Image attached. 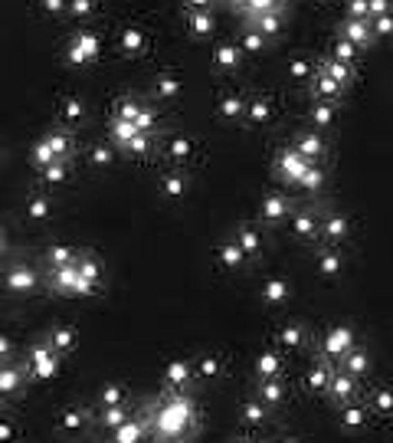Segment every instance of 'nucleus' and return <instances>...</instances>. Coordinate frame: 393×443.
Listing matches in <instances>:
<instances>
[{
  "label": "nucleus",
  "instance_id": "obj_5",
  "mask_svg": "<svg viewBox=\"0 0 393 443\" xmlns=\"http://www.w3.org/2000/svg\"><path fill=\"white\" fill-rule=\"evenodd\" d=\"M308 168H311V161H305L295 148H285V152L279 154V161H275L279 177H282V181H292V184H302V177H305Z\"/></svg>",
  "mask_w": 393,
  "mask_h": 443
},
{
  "label": "nucleus",
  "instance_id": "obj_39",
  "mask_svg": "<svg viewBox=\"0 0 393 443\" xmlns=\"http://www.w3.org/2000/svg\"><path fill=\"white\" fill-rule=\"evenodd\" d=\"M357 53H360V50H357L354 43H347V39L338 37V43H334V56H331V60H338V63H347V66H354Z\"/></svg>",
  "mask_w": 393,
  "mask_h": 443
},
{
  "label": "nucleus",
  "instance_id": "obj_19",
  "mask_svg": "<svg viewBox=\"0 0 393 443\" xmlns=\"http://www.w3.org/2000/svg\"><path fill=\"white\" fill-rule=\"evenodd\" d=\"M187 381H190V361H171L167 371H164V384L171 391H184Z\"/></svg>",
  "mask_w": 393,
  "mask_h": 443
},
{
  "label": "nucleus",
  "instance_id": "obj_12",
  "mask_svg": "<svg viewBox=\"0 0 393 443\" xmlns=\"http://www.w3.org/2000/svg\"><path fill=\"white\" fill-rule=\"evenodd\" d=\"M213 30H217V24H213V13L203 10V7H194V10H190V17H187V33H190L194 39H207Z\"/></svg>",
  "mask_w": 393,
  "mask_h": 443
},
{
  "label": "nucleus",
  "instance_id": "obj_56",
  "mask_svg": "<svg viewBox=\"0 0 393 443\" xmlns=\"http://www.w3.org/2000/svg\"><path fill=\"white\" fill-rule=\"evenodd\" d=\"M167 148H171V154H174V158H184V154L190 152V145H187L184 138H171V145H167Z\"/></svg>",
  "mask_w": 393,
  "mask_h": 443
},
{
  "label": "nucleus",
  "instance_id": "obj_43",
  "mask_svg": "<svg viewBox=\"0 0 393 443\" xmlns=\"http://www.w3.org/2000/svg\"><path fill=\"white\" fill-rule=\"evenodd\" d=\"M279 338H282V345H289V348H302V345H305V329H302V325H285V329L279 332Z\"/></svg>",
  "mask_w": 393,
  "mask_h": 443
},
{
  "label": "nucleus",
  "instance_id": "obj_46",
  "mask_svg": "<svg viewBox=\"0 0 393 443\" xmlns=\"http://www.w3.org/2000/svg\"><path fill=\"white\" fill-rule=\"evenodd\" d=\"M122 152L135 154V158H141V154L151 152V135H135V138L128 141V145H122Z\"/></svg>",
  "mask_w": 393,
  "mask_h": 443
},
{
  "label": "nucleus",
  "instance_id": "obj_35",
  "mask_svg": "<svg viewBox=\"0 0 393 443\" xmlns=\"http://www.w3.org/2000/svg\"><path fill=\"white\" fill-rule=\"evenodd\" d=\"M109 135H111V141L122 148V145H128V141L135 138V135H141L138 128H131L128 122H118V118H111V128H109Z\"/></svg>",
  "mask_w": 393,
  "mask_h": 443
},
{
  "label": "nucleus",
  "instance_id": "obj_41",
  "mask_svg": "<svg viewBox=\"0 0 393 443\" xmlns=\"http://www.w3.org/2000/svg\"><path fill=\"white\" fill-rule=\"evenodd\" d=\"M79 276H82L89 286L95 289V286H98V260H95V256H82V260H79Z\"/></svg>",
  "mask_w": 393,
  "mask_h": 443
},
{
  "label": "nucleus",
  "instance_id": "obj_11",
  "mask_svg": "<svg viewBox=\"0 0 393 443\" xmlns=\"http://www.w3.org/2000/svg\"><path fill=\"white\" fill-rule=\"evenodd\" d=\"M311 92H315V102H331V105H338L344 89L338 86L331 76H325V73L318 69V73L311 76Z\"/></svg>",
  "mask_w": 393,
  "mask_h": 443
},
{
  "label": "nucleus",
  "instance_id": "obj_54",
  "mask_svg": "<svg viewBox=\"0 0 393 443\" xmlns=\"http://www.w3.org/2000/svg\"><path fill=\"white\" fill-rule=\"evenodd\" d=\"M43 174H46V181H66V165H62V161H56V165L43 168Z\"/></svg>",
  "mask_w": 393,
  "mask_h": 443
},
{
  "label": "nucleus",
  "instance_id": "obj_17",
  "mask_svg": "<svg viewBox=\"0 0 393 443\" xmlns=\"http://www.w3.org/2000/svg\"><path fill=\"white\" fill-rule=\"evenodd\" d=\"M147 431V420L145 417H131L125 420L118 431H111V443H141Z\"/></svg>",
  "mask_w": 393,
  "mask_h": 443
},
{
  "label": "nucleus",
  "instance_id": "obj_29",
  "mask_svg": "<svg viewBox=\"0 0 393 443\" xmlns=\"http://www.w3.org/2000/svg\"><path fill=\"white\" fill-rule=\"evenodd\" d=\"M125 420H131V410H128V404H125V407H105V410H102V417H98V424H102L105 431H118Z\"/></svg>",
  "mask_w": 393,
  "mask_h": 443
},
{
  "label": "nucleus",
  "instance_id": "obj_10",
  "mask_svg": "<svg viewBox=\"0 0 393 443\" xmlns=\"http://www.w3.org/2000/svg\"><path fill=\"white\" fill-rule=\"evenodd\" d=\"M292 233L298 237V240H315L321 233V220L315 210H308V207H302V210H295L292 217Z\"/></svg>",
  "mask_w": 393,
  "mask_h": 443
},
{
  "label": "nucleus",
  "instance_id": "obj_15",
  "mask_svg": "<svg viewBox=\"0 0 393 443\" xmlns=\"http://www.w3.org/2000/svg\"><path fill=\"white\" fill-rule=\"evenodd\" d=\"M338 371H344V374H351V378H364V374H370V354L360 352V348H354V352H347L338 361Z\"/></svg>",
  "mask_w": 393,
  "mask_h": 443
},
{
  "label": "nucleus",
  "instance_id": "obj_34",
  "mask_svg": "<svg viewBox=\"0 0 393 443\" xmlns=\"http://www.w3.org/2000/svg\"><path fill=\"white\" fill-rule=\"evenodd\" d=\"M266 43H269V39L262 37V33H256V30H249V26H246L236 46H239L243 53H262V50H266Z\"/></svg>",
  "mask_w": 393,
  "mask_h": 443
},
{
  "label": "nucleus",
  "instance_id": "obj_42",
  "mask_svg": "<svg viewBox=\"0 0 393 443\" xmlns=\"http://www.w3.org/2000/svg\"><path fill=\"white\" fill-rule=\"evenodd\" d=\"M318 269H321V276L334 279L338 273H341V256L338 253H321L318 256Z\"/></svg>",
  "mask_w": 393,
  "mask_h": 443
},
{
  "label": "nucleus",
  "instance_id": "obj_1",
  "mask_svg": "<svg viewBox=\"0 0 393 443\" xmlns=\"http://www.w3.org/2000/svg\"><path fill=\"white\" fill-rule=\"evenodd\" d=\"M196 410L194 404L187 401L184 394H177V397H171L167 404L161 407V417L154 420H147V427L154 424V437H167V440H184L187 437V427H194L196 417H194Z\"/></svg>",
  "mask_w": 393,
  "mask_h": 443
},
{
  "label": "nucleus",
  "instance_id": "obj_22",
  "mask_svg": "<svg viewBox=\"0 0 393 443\" xmlns=\"http://www.w3.org/2000/svg\"><path fill=\"white\" fill-rule=\"evenodd\" d=\"M256 374L262 381L282 378V358H279V354H272V352L259 354V358H256Z\"/></svg>",
  "mask_w": 393,
  "mask_h": 443
},
{
  "label": "nucleus",
  "instance_id": "obj_26",
  "mask_svg": "<svg viewBox=\"0 0 393 443\" xmlns=\"http://www.w3.org/2000/svg\"><path fill=\"white\" fill-rule=\"evenodd\" d=\"M321 233H325L331 243H341L344 237H347V220H344L341 214H328L325 220H321Z\"/></svg>",
  "mask_w": 393,
  "mask_h": 443
},
{
  "label": "nucleus",
  "instance_id": "obj_20",
  "mask_svg": "<svg viewBox=\"0 0 393 443\" xmlns=\"http://www.w3.org/2000/svg\"><path fill=\"white\" fill-rule=\"evenodd\" d=\"M24 368L17 365H0V394H17L24 391Z\"/></svg>",
  "mask_w": 393,
  "mask_h": 443
},
{
  "label": "nucleus",
  "instance_id": "obj_21",
  "mask_svg": "<svg viewBox=\"0 0 393 443\" xmlns=\"http://www.w3.org/2000/svg\"><path fill=\"white\" fill-rule=\"evenodd\" d=\"M256 401H262L266 407H279L285 401V384L282 378H272V381H262L259 384V397Z\"/></svg>",
  "mask_w": 393,
  "mask_h": 443
},
{
  "label": "nucleus",
  "instance_id": "obj_61",
  "mask_svg": "<svg viewBox=\"0 0 393 443\" xmlns=\"http://www.w3.org/2000/svg\"><path fill=\"white\" fill-rule=\"evenodd\" d=\"M0 250H3V230H0Z\"/></svg>",
  "mask_w": 393,
  "mask_h": 443
},
{
  "label": "nucleus",
  "instance_id": "obj_59",
  "mask_svg": "<svg viewBox=\"0 0 393 443\" xmlns=\"http://www.w3.org/2000/svg\"><path fill=\"white\" fill-rule=\"evenodd\" d=\"M92 10V3H73V13H89Z\"/></svg>",
  "mask_w": 393,
  "mask_h": 443
},
{
  "label": "nucleus",
  "instance_id": "obj_38",
  "mask_svg": "<svg viewBox=\"0 0 393 443\" xmlns=\"http://www.w3.org/2000/svg\"><path fill=\"white\" fill-rule=\"evenodd\" d=\"M154 92H158L161 99H174V96L181 92V79L171 76V73H167V76H158V82H154Z\"/></svg>",
  "mask_w": 393,
  "mask_h": 443
},
{
  "label": "nucleus",
  "instance_id": "obj_4",
  "mask_svg": "<svg viewBox=\"0 0 393 443\" xmlns=\"http://www.w3.org/2000/svg\"><path fill=\"white\" fill-rule=\"evenodd\" d=\"M338 33H341V39H347V43H354L357 50H367V46H374V30H370V20H354V17H344L341 24H338Z\"/></svg>",
  "mask_w": 393,
  "mask_h": 443
},
{
  "label": "nucleus",
  "instance_id": "obj_18",
  "mask_svg": "<svg viewBox=\"0 0 393 443\" xmlns=\"http://www.w3.org/2000/svg\"><path fill=\"white\" fill-rule=\"evenodd\" d=\"M3 286L13 292H33L37 289V276H33L26 266H17V269H10V273L3 276Z\"/></svg>",
  "mask_w": 393,
  "mask_h": 443
},
{
  "label": "nucleus",
  "instance_id": "obj_57",
  "mask_svg": "<svg viewBox=\"0 0 393 443\" xmlns=\"http://www.w3.org/2000/svg\"><path fill=\"white\" fill-rule=\"evenodd\" d=\"M7 440H13V427L0 420V443H7Z\"/></svg>",
  "mask_w": 393,
  "mask_h": 443
},
{
  "label": "nucleus",
  "instance_id": "obj_14",
  "mask_svg": "<svg viewBox=\"0 0 393 443\" xmlns=\"http://www.w3.org/2000/svg\"><path fill=\"white\" fill-rule=\"evenodd\" d=\"M246 26H249V30H256V33H262L266 39L279 37V33H282V7H279V10H272V13H262V17L246 20Z\"/></svg>",
  "mask_w": 393,
  "mask_h": 443
},
{
  "label": "nucleus",
  "instance_id": "obj_62",
  "mask_svg": "<svg viewBox=\"0 0 393 443\" xmlns=\"http://www.w3.org/2000/svg\"><path fill=\"white\" fill-rule=\"evenodd\" d=\"M236 443H249V440H236Z\"/></svg>",
  "mask_w": 393,
  "mask_h": 443
},
{
  "label": "nucleus",
  "instance_id": "obj_2",
  "mask_svg": "<svg viewBox=\"0 0 393 443\" xmlns=\"http://www.w3.org/2000/svg\"><path fill=\"white\" fill-rule=\"evenodd\" d=\"M115 118L118 122H128L131 128H138L141 135H151L154 132V112L147 109V105H141L138 99H131V96H125V99H118V105H115Z\"/></svg>",
  "mask_w": 393,
  "mask_h": 443
},
{
  "label": "nucleus",
  "instance_id": "obj_53",
  "mask_svg": "<svg viewBox=\"0 0 393 443\" xmlns=\"http://www.w3.org/2000/svg\"><path fill=\"white\" fill-rule=\"evenodd\" d=\"M115 161V154H111V148H92V165H111Z\"/></svg>",
  "mask_w": 393,
  "mask_h": 443
},
{
  "label": "nucleus",
  "instance_id": "obj_3",
  "mask_svg": "<svg viewBox=\"0 0 393 443\" xmlns=\"http://www.w3.org/2000/svg\"><path fill=\"white\" fill-rule=\"evenodd\" d=\"M357 348V338L351 329H331L325 338H321V354H325V361H341L347 352H354Z\"/></svg>",
  "mask_w": 393,
  "mask_h": 443
},
{
  "label": "nucleus",
  "instance_id": "obj_7",
  "mask_svg": "<svg viewBox=\"0 0 393 443\" xmlns=\"http://www.w3.org/2000/svg\"><path fill=\"white\" fill-rule=\"evenodd\" d=\"M98 46H102V43H98V37L95 33H89V30H79V33H75V39L73 43H69V63H92V60H95L98 56Z\"/></svg>",
  "mask_w": 393,
  "mask_h": 443
},
{
  "label": "nucleus",
  "instance_id": "obj_31",
  "mask_svg": "<svg viewBox=\"0 0 393 443\" xmlns=\"http://www.w3.org/2000/svg\"><path fill=\"white\" fill-rule=\"evenodd\" d=\"M262 296H266V302H269V305H285V302H289V282H282V279H272V282H266V286H262Z\"/></svg>",
  "mask_w": 393,
  "mask_h": 443
},
{
  "label": "nucleus",
  "instance_id": "obj_45",
  "mask_svg": "<svg viewBox=\"0 0 393 443\" xmlns=\"http://www.w3.org/2000/svg\"><path fill=\"white\" fill-rule=\"evenodd\" d=\"M243 420L246 424H262V420H266V404H262V401H246Z\"/></svg>",
  "mask_w": 393,
  "mask_h": 443
},
{
  "label": "nucleus",
  "instance_id": "obj_28",
  "mask_svg": "<svg viewBox=\"0 0 393 443\" xmlns=\"http://www.w3.org/2000/svg\"><path fill=\"white\" fill-rule=\"evenodd\" d=\"M46 345L56 354L73 352V348H75V332L73 329H53V332H49V338H46Z\"/></svg>",
  "mask_w": 393,
  "mask_h": 443
},
{
  "label": "nucleus",
  "instance_id": "obj_58",
  "mask_svg": "<svg viewBox=\"0 0 393 443\" xmlns=\"http://www.w3.org/2000/svg\"><path fill=\"white\" fill-rule=\"evenodd\" d=\"M10 352H13L10 338H3V335H0V354H10Z\"/></svg>",
  "mask_w": 393,
  "mask_h": 443
},
{
  "label": "nucleus",
  "instance_id": "obj_55",
  "mask_svg": "<svg viewBox=\"0 0 393 443\" xmlns=\"http://www.w3.org/2000/svg\"><path fill=\"white\" fill-rule=\"evenodd\" d=\"M30 217H33V220H46V217H49V204L46 201H33V204H30Z\"/></svg>",
  "mask_w": 393,
  "mask_h": 443
},
{
  "label": "nucleus",
  "instance_id": "obj_32",
  "mask_svg": "<svg viewBox=\"0 0 393 443\" xmlns=\"http://www.w3.org/2000/svg\"><path fill=\"white\" fill-rule=\"evenodd\" d=\"M60 115H62V122L66 125H75V122H82V115H86V105H82V99H62L60 105Z\"/></svg>",
  "mask_w": 393,
  "mask_h": 443
},
{
  "label": "nucleus",
  "instance_id": "obj_44",
  "mask_svg": "<svg viewBox=\"0 0 393 443\" xmlns=\"http://www.w3.org/2000/svg\"><path fill=\"white\" fill-rule=\"evenodd\" d=\"M82 424H86V410H66L60 420V427L66 433H75V431H82Z\"/></svg>",
  "mask_w": 393,
  "mask_h": 443
},
{
  "label": "nucleus",
  "instance_id": "obj_51",
  "mask_svg": "<svg viewBox=\"0 0 393 443\" xmlns=\"http://www.w3.org/2000/svg\"><path fill=\"white\" fill-rule=\"evenodd\" d=\"M370 30H374V37H387V33H393V17L390 13H383V17H377V20H370Z\"/></svg>",
  "mask_w": 393,
  "mask_h": 443
},
{
  "label": "nucleus",
  "instance_id": "obj_13",
  "mask_svg": "<svg viewBox=\"0 0 393 443\" xmlns=\"http://www.w3.org/2000/svg\"><path fill=\"white\" fill-rule=\"evenodd\" d=\"M243 63V50L236 46V43H223L213 50V66L220 69V73H236Z\"/></svg>",
  "mask_w": 393,
  "mask_h": 443
},
{
  "label": "nucleus",
  "instance_id": "obj_47",
  "mask_svg": "<svg viewBox=\"0 0 393 443\" xmlns=\"http://www.w3.org/2000/svg\"><path fill=\"white\" fill-rule=\"evenodd\" d=\"M98 401H102V407H125V391L122 388H105V391L98 394Z\"/></svg>",
  "mask_w": 393,
  "mask_h": 443
},
{
  "label": "nucleus",
  "instance_id": "obj_9",
  "mask_svg": "<svg viewBox=\"0 0 393 443\" xmlns=\"http://www.w3.org/2000/svg\"><path fill=\"white\" fill-rule=\"evenodd\" d=\"M295 152L302 154L305 161H318V158H325V141H321V135L315 132V128H305V132H298L295 135V145H292Z\"/></svg>",
  "mask_w": 393,
  "mask_h": 443
},
{
  "label": "nucleus",
  "instance_id": "obj_48",
  "mask_svg": "<svg viewBox=\"0 0 393 443\" xmlns=\"http://www.w3.org/2000/svg\"><path fill=\"white\" fill-rule=\"evenodd\" d=\"M321 184H325V171L311 165V168L305 171V177H302V188H308V190H321Z\"/></svg>",
  "mask_w": 393,
  "mask_h": 443
},
{
  "label": "nucleus",
  "instance_id": "obj_30",
  "mask_svg": "<svg viewBox=\"0 0 393 443\" xmlns=\"http://www.w3.org/2000/svg\"><path fill=\"white\" fill-rule=\"evenodd\" d=\"M367 407H360V404H344L341 407V424L344 427H351V431H357V427H364L367 424Z\"/></svg>",
  "mask_w": 393,
  "mask_h": 443
},
{
  "label": "nucleus",
  "instance_id": "obj_60",
  "mask_svg": "<svg viewBox=\"0 0 393 443\" xmlns=\"http://www.w3.org/2000/svg\"><path fill=\"white\" fill-rule=\"evenodd\" d=\"M282 443H302V440H295V437H289V440H282Z\"/></svg>",
  "mask_w": 393,
  "mask_h": 443
},
{
  "label": "nucleus",
  "instance_id": "obj_33",
  "mask_svg": "<svg viewBox=\"0 0 393 443\" xmlns=\"http://www.w3.org/2000/svg\"><path fill=\"white\" fill-rule=\"evenodd\" d=\"M374 414H393V391L390 388H377V391L370 394V407Z\"/></svg>",
  "mask_w": 393,
  "mask_h": 443
},
{
  "label": "nucleus",
  "instance_id": "obj_49",
  "mask_svg": "<svg viewBox=\"0 0 393 443\" xmlns=\"http://www.w3.org/2000/svg\"><path fill=\"white\" fill-rule=\"evenodd\" d=\"M161 184H164V190H167V197H181V194H184V188H187L181 174H167Z\"/></svg>",
  "mask_w": 393,
  "mask_h": 443
},
{
  "label": "nucleus",
  "instance_id": "obj_37",
  "mask_svg": "<svg viewBox=\"0 0 393 443\" xmlns=\"http://www.w3.org/2000/svg\"><path fill=\"white\" fill-rule=\"evenodd\" d=\"M220 260H223V266H230V269H236V266H243V250L236 246V240H226L220 246Z\"/></svg>",
  "mask_w": 393,
  "mask_h": 443
},
{
  "label": "nucleus",
  "instance_id": "obj_50",
  "mask_svg": "<svg viewBox=\"0 0 393 443\" xmlns=\"http://www.w3.org/2000/svg\"><path fill=\"white\" fill-rule=\"evenodd\" d=\"M289 73H292V76H298V79H311V76H315V66H311V60H292Z\"/></svg>",
  "mask_w": 393,
  "mask_h": 443
},
{
  "label": "nucleus",
  "instance_id": "obj_6",
  "mask_svg": "<svg viewBox=\"0 0 393 443\" xmlns=\"http://www.w3.org/2000/svg\"><path fill=\"white\" fill-rule=\"evenodd\" d=\"M328 394H331V401L338 407L354 404L357 394H360V384H357V378H351V374H344V371H338V368H334V378H331V388H328Z\"/></svg>",
  "mask_w": 393,
  "mask_h": 443
},
{
  "label": "nucleus",
  "instance_id": "obj_24",
  "mask_svg": "<svg viewBox=\"0 0 393 443\" xmlns=\"http://www.w3.org/2000/svg\"><path fill=\"white\" fill-rule=\"evenodd\" d=\"M321 73L325 76H331L338 86H351V79H354V66H347V63H338V60H325V66H321Z\"/></svg>",
  "mask_w": 393,
  "mask_h": 443
},
{
  "label": "nucleus",
  "instance_id": "obj_16",
  "mask_svg": "<svg viewBox=\"0 0 393 443\" xmlns=\"http://www.w3.org/2000/svg\"><path fill=\"white\" fill-rule=\"evenodd\" d=\"M331 378H334V368H331V361H325V358L308 368V388H311V391L328 394V388H331Z\"/></svg>",
  "mask_w": 393,
  "mask_h": 443
},
{
  "label": "nucleus",
  "instance_id": "obj_52",
  "mask_svg": "<svg viewBox=\"0 0 393 443\" xmlns=\"http://www.w3.org/2000/svg\"><path fill=\"white\" fill-rule=\"evenodd\" d=\"M196 371H200V378H213V374L220 371V361H217V358H200V361H196Z\"/></svg>",
  "mask_w": 393,
  "mask_h": 443
},
{
  "label": "nucleus",
  "instance_id": "obj_36",
  "mask_svg": "<svg viewBox=\"0 0 393 443\" xmlns=\"http://www.w3.org/2000/svg\"><path fill=\"white\" fill-rule=\"evenodd\" d=\"M246 112H249V122L259 125V122H269L272 118V105H269V99H253V102H246Z\"/></svg>",
  "mask_w": 393,
  "mask_h": 443
},
{
  "label": "nucleus",
  "instance_id": "obj_25",
  "mask_svg": "<svg viewBox=\"0 0 393 443\" xmlns=\"http://www.w3.org/2000/svg\"><path fill=\"white\" fill-rule=\"evenodd\" d=\"M147 50V37L138 30V26H128L122 33V53H128V56H141V53Z\"/></svg>",
  "mask_w": 393,
  "mask_h": 443
},
{
  "label": "nucleus",
  "instance_id": "obj_40",
  "mask_svg": "<svg viewBox=\"0 0 393 443\" xmlns=\"http://www.w3.org/2000/svg\"><path fill=\"white\" fill-rule=\"evenodd\" d=\"M243 109H246L243 96H226V99L220 102V115H223V118H230V122H233V118H239V115H243Z\"/></svg>",
  "mask_w": 393,
  "mask_h": 443
},
{
  "label": "nucleus",
  "instance_id": "obj_27",
  "mask_svg": "<svg viewBox=\"0 0 393 443\" xmlns=\"http://www.w3.org/2000/svg\"><path fill=\"white\" fill-rule=\"evenodd\" d=\"M236 246L243 250V256H256L262 250V237L253 227H239L236 230Z\"/></svg>",
  "mask_w": 393,
  "mask_h": 443
},
{
  "label": "nucleus",
  "instance_id": "obj_8",
  "mask_svg": "<svg viewBox=\"0 0 393 443\" xmlns=\"http://www.w3.org/2000/svg\"><path fill=\"white\" fill-rule=\"evenodd\" d=\"M289 214H292V201H289L285 194H269V197L262 201V207H259V220L269 224V227L289 220Z\"/></svg>",
  "mask_w": 393,
  "mask_h": 443
},
{
  "label": "nucleus",
  "instance_id": "obj_23",
  "mask_svg": "<svg viewBox=\"0 0 393 443\" xmlns=\"http://www.w3.org/2000/svg\"><path fill=\"white\" fill-rule=\"evenodd\" d=\"M308 118H311L315 128H331L334 118H338V109H334L331 102H315V105L308 109Z\"/></svg>",
  "mask_w": 393,
  "mask_h": 443
}]
</instances>
